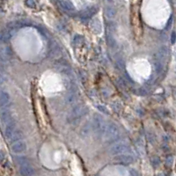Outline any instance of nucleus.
<instances>
[{"label": "nucleus", "mask_w": 176, "mask_h": 176, "mask_svg": "<svg viewBox=\"0 0 176 176\" xmlns=\"http://www.w3.org/2000/svg\"><path fill=\"white\" fill-rule=\"evenodd\" d=\"M97 108L101 111V113H103V114H105V115H109V111H108V109H107L106 107L101 106V105H98V106H97Z\"/></svg>", "instance_id": "nucleus-18"}, {"label": "nucleus", "mask_w": 176, "mask_h": 176, "mask_svg": "<svg viewBox=\"0 0 176 176\" xmlns=\"http://www.w3.org/2000/svg\"><path fill=\"white\" fill-rule=\"evenodd\" d=\"M59 5L62 7L63 10H64L68 12H72L75 11V8H74L73 4L68 0H60L59 1Z\"/></svg>", "instance_id": "nucleus-12"}, {"label": "nucleus", "mask_w": 176, "mask_h": 176, "mask_svg": "<svg viewBox=\"0 0 176 176\" xmlns=\"http://www.w3.org/2000/svg\"><path fill=\"white\" fill-rule=\"evenodd\" d=\"M104 137L106 142L111 143L118 139L120 137V130L119 128L115 123H109L106 127L105 132H104Z\"/></svg>", "instance_id": "nucleus-1"}, {"label": "nucleus", "mask_w": 176, "mask_h": 176, "mask_svg": "<svg viewBox=\"0 0 176 176\" xmlns=\"http://www.w3.org/2000/svg\"><path fill=\"white\" fill-rule=\"evenodd\" d=\"M108 1H109V2H111V1H112V0H108Z\"/></svg>", "instance_id": "nucleus-24"}, {"label": "nucleus", "mask_w": 176, "mask_h": 176, "mask_svg": "<svg viewBox=\"0 0 176 176\" xmlns=\"http://www.w3.org/2000/svg\"><path fill=\"white\" fill-rule=\"evenodd\" d=\"M20 174L21 176H33L35 175V169L29 164L20 167Z\"/></svg>", "instance_id": "nucleus-7"}, {"label": "nucleus", "mask_w": 176, "mask_h": 176, "mask_svg": "<svg viewBox=\"0 0 176 176\" xmlns=\"http://www.w3.org/2000/svg\"><path fill=\"white\" fill-rule=\"evenodd\" d=\"M105 15L108 18V19H113L115 17L116 15V10L114 7L111 6H107L105 9Z\"/></svg>", "instance_id": "nucleus-14"}, {"label": "nucleus", "mask_w": 176, "mask_h": 176, "mask_svg": "<svg viewBox=\"0 0 176 176\" xmlns=\"http://www.w3.org/2000/svg\"><path fill=\"white\" fill-rule=\"evenodd\" d=\"M14 30L12 29H5V30H2L0 32V42H7L11 37L13 35Z\"/></svg>", "instance_id": "nucleus-11"}, {"label": "nucleus", "mask_w": 176, "mask_h": 176, "mask_svg": "<svg viewBox=\"0 0 176 176\" xmlns=\"http://www.w3.org/2000/svg\"><path fill=\"white\" fill-rule=\"evenodd\" d=\"M107 44L110 48H115V45H116V42H115V40L114 39V37L112 36V34L110 33L107 34Z\"/></svg>", "instance_id": "nucleus-16"}, {"label": "nucleus", "mask_w": 176, "mask_h": 176, "mask_svg": "<svg viewBox=\"0 0 176 176\" xmlns=\"http://www.w3.org/2000/svg\"><path fill=\"white\" fill-rule=\"evenodd\" d=\"M26 4L30 8H34L36 5L35 0H26Z\"/></svg>", "instance_id": "nucleus-19"}, {"label": "nucleus", "mask_w": 176, "mask_h": 176, "mask_svg": "<svg viewBox=\"0 0 176 176\" xmlns=\"http://www.w3.org/2000/svg\"><path fill=\"white\" fill-rule=\"evenodd\" d=\"M4 158H5V155H4V153L3 151H0V163H2V162L4 160Z\"/></svg>", "instance_id": "nucleus-22"}, {"label": "nucleus", "mask_w": 176, "mask_h": 176, "mask_svg": "<svg viewBox=\"0 0 176 176\" xmlns=\"http://www.w3.org/2000/svg\"><path fill=\"white\" fill-rule=\"evenodd\" d=\"M134 157L132 155L127 154V153H123V154H119L116 155L115 157V161L118 164L121 165H130L134 162Z\"/></svg>", "instance_id": "nucleus-4"}, {"label": "nucleus", "mask_w": 176, "mask_h": 176, "mask_svg": "<svg viewBox=\"0 0 176 176\" xmlns=\"http://www.w3.org/2000/svg\"><path fill=\"white\" fill-rule=\"evenodd\" d=\"M16 130V125L15 123L12 120L10 123H8L5 125V129H4V136L6 137L7 140H9L11 138V137L12 136V134L14 133V131Z\"/></svg>", "instance_id": "nucleus-9"}, {"label": "nucleus", "mask_w": 176, "mask_h": 176, "mask_svg": "<svg viewBox=\"0 0 176 176\" xmlns=\"http://www.w3.org/2000/svg\"><path fill=\"white\" fill-rule=\"evenodd\" d=\"M12 56V51L9 47H0V62H4L10 59Z\"/></svg>", "instance_id": "nucleus-8"}, {"label": "nucleus", "mask_w": 176, "mask_h": 176, "mask_svg": "<svg viewBox=\"0 0 176 176\" xmlns=\"http://www.w3.org/2000/svg\"><path fill=\"white\" fill-rule=\"evenodd\" d=\"M86 113V108L83 105H77L72 110L71 113V118L76 119L78 118L81 115H84Z\"/></svg>", "instance_id": "nucleus-6"}, {"label": "nucleus", "mask_w": 176, "mask_h": 176, "mask_svg": "<svg viewBox=\"0 0 176 176\" xmlns=\"http://www.w3.org/2000/svg\"><path fill=\"white\" fill-rule=\"evenodd\" d=\"M91 126H90V123L88 124V123H86L85 125L83 126V128L81 129V135L83 136V137H86L88 134H89V132H90V128Z\"/></svg>", "instance_id": "nucleus-17"}, {"label": "nucleus", "mask_w": 176, "mask_h": 176, "mask_svg": "<svg viewBox=\"0 0 176 176\" xmlns=\"http://www.w3.org/2000/svg\"><path fill=\"white\" fill-rule=\"evenodd\" d=\"M10 102V95L6 92L0 93V107H4Z\"/></svg>", "instance_id": "nucleus-13"}, {"label": "nucleus", "mask_w": 176, "mask_h": 176, "mask_svg": "<svg viewBox=\"0 0 176 176\" xmlns=\"http://www.w3.org/2000/svg\"><path fill=\"white\" fill-rule=\"evenodd\" d=\"M12 152L18 154V153H21L23 151H25L26 150V144L24 141H21V140H19L17 142H14L11 147Z\"/></svg>", "instance_id": "nucleus-5"}, {"label": "nucleus", "mask_w": 176, "mask_h": 176, "mask_svg": "<svg viewBox=\"0 0 176 176\" xmlns=\"http://www.w3.org/2000/svg\"><path fill=\"white\" fill-rule=\"evenodd\" d=\"M93 129L95 130V132L98 135H103L104 132H105L107 124H106V123H105V121L102 117H101L98 115H95L94 118H93Z\"/></svg>", "instance_id": "nucleus-3"}, {"label": "nucleus", "mask_w": 176, "mask_h": 176, "mask_svg": "<svg viewBox=\"0 0 176 176\" xmlns=\"http://www.w3.org/2000/svg\"><path fill=\"white\" fill-rule=\"evenodd\" d=\"M116 65L119 67V69H123V66H124L123 60H122V59H118V60H117V62H116Z\"/></svg>", "instance_id": "nucleus-21"}, {"label": "nucleus", "mask_w": 176, "mask_h": 176, "mask_svg": "<svg viewBox=\"0 0 176 176\" xmlns=\"http://www.w3.org/2000/svg\"><path fill=\"white\" fill-rule=\"evenodd\" d=\"M23 135H22V132L20 130H15L14 133L12 134V136L11 137V138L9 139L10 142L12 143H14V142H17L19 140H20L22 138Z\"/></svg>", "instance_id": "nucleus-15"}, {"label": "nucleus", "mask_w": 176, "mask_h": 176, "mask_svg": "<svg viewBox=\"0 0 176 176\" xmlns=\"http://www.w3.org/2000/svg\"><path fill=\"white\" fill-rule=\"evenodd\" d=\"M131 175L132 176H139V175H138V173L136 171V170H131Z\"/></svg>", "instance_id": "nucleus-23"}, {"label": "nucleus", "mask_w": 176, "mask_h": 176, "mask_svg": "<svg viewBox=\"0 0 176 176\" xmlns=\"http://www.w3.org/2000/svg\"><path fill=\"white\" fill-rule=\"evenodd\" d=\"M12 120V115H11L10 110L4 109L0 112V122H1V123H3L4 125H6Z\"/></svg>", "instance_id": "nucleus-10"}, {"label": "nucleus", "mask_w": 176, "mask_h": 176, "mask_svg": "<svg viewBox=\"0 0 176 176\" xmlns=\"http://www.w3.org/2000/svg\"><path fill=\"white\" fill-rule=\"evenodd\" d=\"M80 77H81V80L83 81V83H85L86 82V79H87L86 72H84V71H80Z\"/></svg>", "instance_id": "nucleus-20"}, {"label": "nucleus", "mask_w": 176, "mask_h": 176, "mask_svg": "<svg viewBox=\"0 0 176 176\" xmlns=\"http://www.w3.org/2000/svg\"><path fill=\"white\" fill-rule=\"evenodd\" d=\"M129 150V145L125 144V143H122V142H119V143H116L115 145H113L109 149H108V153L111 154V155H119V154H123V153H125L127 151Z\"/></svg>", "instance_id": "nucleus-2"}]
</instances>
